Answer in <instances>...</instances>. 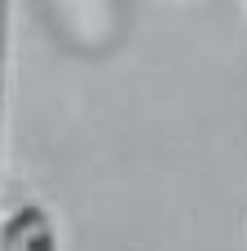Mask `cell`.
I'll return each mask as SVG.
<instances>
[{"label":"cell","instance_id":"cell-2","mask_svg":"<svg viewBox=\"0 0 247 251\" xmlns=\"http://www.w3.org/2000/svg\"><path fill=\"white\" fill-rule=\"evenodd\" d=\"M4 97H9V0H0V159H4Z\"/></svg>","mask_w":247,"mask_h":251},{"label":"cell","instance_id":"cell-1","mask_svg":"<svg viewBox=\"0 0 247 251\" xmlns=\"http://www.w3.org/2000/svg\"><path fill=\"white\" fill-rule=\"evenodd\" d=\"M0 251H62L53 212L44 203H18L0 221Z\"/></svg>","mask_w":247,"mask_h":251}]
</instances>
